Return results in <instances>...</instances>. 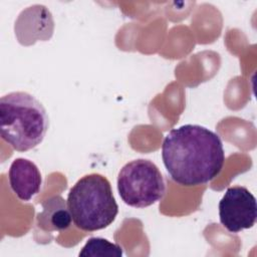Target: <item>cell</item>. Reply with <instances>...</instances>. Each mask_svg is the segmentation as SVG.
Listing matches in <instances>:
<instances>
[{
    "instance_id": "1",
    "label": "cell",
    "mask_w": 257,
    "mask_h": 257,
    "mask_svg": "<svg viewBox=\"0 0 257 257\" xmlns=\"http://www.w3.org/2000/svg\"><path fill=\"white\" fill-rule=\"evenodd\" d=\"M162 159L174 182L192 187L206 184L221 173L225 152L218 134L199 124H184L165 137Z\"/></svg>"
},
{
    "instance_id": "7",
    "label": "cell",
    "mask_w": 257,
    "mask_h": 257,
    "mask_svg": "<svg viewBox=\"0 0 257 257\" xmlns=\"http://www.w3.org/2000/svg\"><path fill=\"white\" fill-rule=\"evenodd\" d=\"M72 221L67 202L57 195L42 204V211L37 214V225L44 231H64Z\"/></svg>"
},
{
    "instance_id": "3",
    "label": "cell",
    "mask_w": 257,
    "mask_h": 257,
    "mask_svg": "<svg viewBox=\"0 0 257 257\" xmlns=\"http://www.w3.org/2000/svg\"><path fill=\"white\" fill-rule=\"evenodd\" d=\"M67 206L74 225L86 232L108 227L118 213L109 181L96 173L83 176L73 185Z\"/></svg>"
},
{
    "instance_id": "8",
    "label": "cell",
    "mask_w": 257,
    "mask_h": 257,
    "mask_svg": "<svg viewBox=\"0 0 257 257\" xmlns=\"http://www.w3.org/2000/svg\"><path fill=\"white\" fill-rule=\"evenodd\" d=\"M122 248L107 239L100 237L89 238L79 252L81 257H121Z\"/></svg>"
},
{
    "instance_id": "6",
    "label": "cell",
    "mask_w": 257,
    "mask_h": 257,
    "mask_svg": "<svg viewBox=\"0 0 257 257\" xmlns=\"http://www.w3.org/2000/svg\"><path fill=\"white\" fill-rule=\"evenodd\" d=\"M8 179L11 190L21 201L28 202L40 192L41 173L32 161L15 159L9 168Z\"/></svg>"
},
{
    "instance_id": "5",
    "label": "cell",
    "mask_w": 257,
    "mask_h": 257,
    "mask_svg": "<svg viewBox=\"0 0 257 257\" xmlns=\"http://www.w3.org/2000/svg\"><path fill=\"white\" fill-rule=\"evenodd\" d=\"M219 218L231 233L252 228L257 219L255 197L246 187H229L219 202Z\"/></svg>"
},
{
    "instance_id": "4",
    "label": "cell",
    "mask_w": 257,
    "mask_h": 257,
    "mask_svg": "<svg viewBox=\"0 0 257 257\" xmlns=\"http://www.w3.org/2000/svg\"><path fill=\"white\" fill-rule=\"evenodd\" d=\"M117 191L126 205L146 208L164 198L166 184L152 161L137 159L126 163L118 172Z\"/></svg>"
},
{
    "instance_id": "2",
    "label": "cell",
    "mask_w": 257,
    "mask_h": 257,
    "mask_svg": "<svg viewBox=\"0 0 257 257\" xmlns=\"http://www.w3.org/2000/svg\"><path fill=\"white\" fill-rule=\"evenodd\" d=\"M48 126L46 109L32 94L13 91L0 98V135L14 150L26 152L40 145Z\"/></svg>"
}]
</instances>
